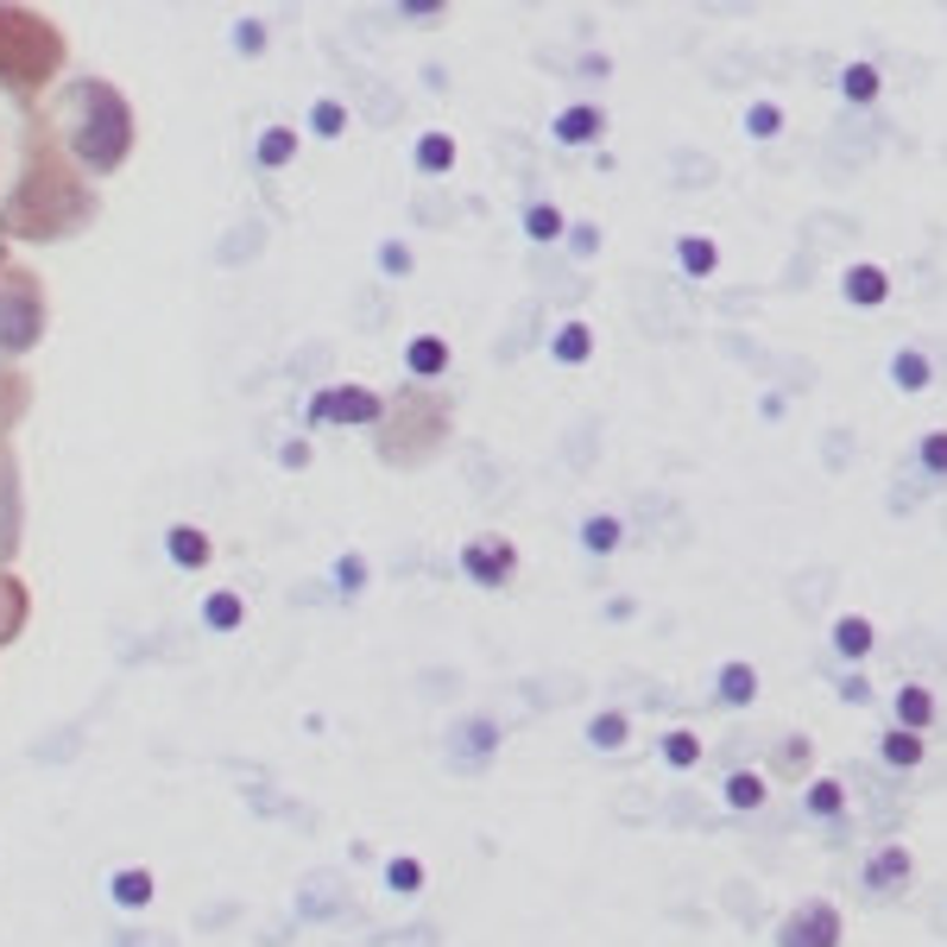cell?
Here are the masks:
<instances>
[{
  "instance_id": "d4e9b609",
  "label": "cell",
  "mask_w": 947,
  "mask_h": 947,
  "mask_svg": "<svg viewBox=\"0 0 947 947\" xmlns=\"http://www.w3.org/2000/svg\"><path fill=\"white\" fill-rule=\"evenodd\" d=\"M410 165H417L424 178H449V171H455V139H449V133H424Z\"/></svg>"
},
{
  "instance_id": "1f68e13d",
  "label": "cell",
  "mask_w": 947,
  "mask_h": 947,
  "mask_svg": "<svg viewBox=\"0 0 947 947\" xmlns=\"http://www.w3.org/2000/svg\"><path fill=\"white\" fill-rule=\"evenodd\" d=\"M341 127H348V108L335 102V95H323V102L309 108V133H316V139H335Z\"/></svg>"
},
{
  "instance_id": "ac0fdd59",
  "label": "cell",
  "mask_w": 947,
  "mask_h": 947,
  "mask_svg": "<svg viewBox=\"0 0 947 947\" xmlns=\"http://www.w3.org/2000/svg\"><path fill=\"white\" fill-rule=\"evenodd\" d=\"M802 815L809 821H841L846 815V783L841 777H821L815 770V777L802 783Z\"/></svg>"
},
{
  "instance_id": "f6af8a7d",
  "label": "cell",
  "mask_w": 947,
  "mask_h": 947,
  "mask_svg": "<svg viewBox=\"0 0 947 947\" xmlns=\"http://www.w3.org/2000/svg\"><path fill=\"white\" fill-rule=\"evenodd\" d=\"M279 461H284V467H304V461H309V449H304V442H284V449H279Z\"/></svg>"
},
{
  "instance_id": "ab89813d",
  "label": "cell",
  "mask_w": 947,
  "mask_h": 947,
  "mask_svg": "<svg viewBox=\"0 0 947 947\" xmlns=\"http://www.w3.org/2000/svg\"><path fill=\"white\" fill-rule=\"evenodd\" d=\"M392 13H405V20H417V26H424V20H442L449 7H442V0H405V7H392Z\"/></svg>"
},
{
  "instance_id": "e575fe53",
  "label": "cell",
  "mask_w": 947,
  "mask_h": 947,
  "mask_svg": "<svg viewBox=\"0 0 947 947\" xmlns=\"http://www.w3.org/2000/svg\"><path fill=\"white\" fill-rule=\"evenodd\" d=\"M329 582H335V594H360L367 588V563H360V556H335Z\"/></svg>"
},
{
  "instance_id": "d590c367",
  "label": "cell",
  "mask_w": 947,
  "mask_h": 947,
  "mask_svg": "<svg viewBox=\"0 0 947 947\" xmlns=\"http://www.w3.org/2000/svg\"><path fill=\"white\" fill-rule=\"evenodd\" d=\"M385 884H392V891H424V866H417V859H392V866H385Z\"/></svg>"
},
{
  "instance_id": "d6986e66",
  "label": "cell",
  "mask_w": 947,
  "mask_h": 947,
  "mask_svg": "<svg viewBox=\"0 0 947 947\" xmlns=\"http://www.w3.org/2000/svg\"><path fill=\"white\" fill-rule=\"evenodd\" d=\"M720 796H726V809H740V815H758V809L770 802V777H765V770H726Z\"/></svg>"
},
{
  "instance_id": "b9f144b4",
  "label": "cell",
  "mask_w": 947,
  "mask_h": 947,
  "mask_svg": "<svg viewBox=\"0 0 947 947\" xmlns=\"http://www.w3.org/2000/svg\"><path fill=\"white\" fill-rule=\"evenodd\" d=\"M234 45H240V52H259V45H266V26H234Z\"/></svg>"
},
{
  "instance_id": "74e56055",
  "label": "cell",
  "mask_w": 947,
  "mask_h": 947,
  "mask_svg": "<svg viewBox=\"0 0 947 947\" xmlns=\"http://www.w3.org/2000/svg\"><path fill=\"white\" fill-rule=\"evenodd\" d=\"M114 897H121V903H146V897H153V878H146V871L133 878L127 871V878H114Z\"/></svg>"
},
{
  "instance_id": "277c9868",
  "label": "cell",
  "mask_w": 947,
  "mask_h": 947,
  "mask_svg": "<svg viewBox=\"0 0 947 947\" xmlns=\"http://www.w3.org/2000/svg\"><path fill=\"white\" fill-rule=\"evenodd\" d=\"M846 942V922L827 897H802L790 916L777 922V947H841Z\"/></svg>"
},
{
  "instance_id": "7bdbcfd3",
  "label": "cell",
  "mask_w": 947,
  "mask_h": 947,
  "mask_svg": "<svg viewBox=\"0 0 947 947\" xmlns=\"http://www.w3.org/2000/svg\"><path fill=\"white\" fill-rule=\"evenodd\" d=\"M726 910H745V916H752V910H758V891H745V884H733V891H726Z\"/></svg>"
},
{
  "instance_id": "e0dca14e",
  "label": "cell",
  "mask_w": 947,
  "mask_h": 947,
  "mask_svg": "<svg viewBox=\"0 0 947 947\" xmlns=\"http://www.w3.org/2000/svg\"><path fill=\"white\" fill-rule=\"evenodd\" d=\"M676 272L695 279V284L714 279V272H720V240H714V234H683V240H676Z\"/></svg>"
},
{
  "instance_id": "f1b7e54d",
  "label": "cell",
  "mask_w": 947,
  "mask_h": 947,
  "mask_svg": "<svg viewBox=\"0 0 947 947\" xmlns=\"http://www.w3.org/2000/svg\"><path fill=\"white\" fill-rule=\"evenodd\" d=\"M910 467H916L922 481H947V430H922Z\"/></svg>"
},
{
  "instance_id": "f35d334b",
  "label": "cell",
  "mask_w": 947,
  "mask_h": 947,
  "mask_svg": "<svg viewBox=\"0 0 947 947\" xmlns=\"http://www.w3.org/2000/svg\"><path fill=\"white\" fill-rule=\"evenodd\" d=\"M853 449H859V442H853L846 430H827V442H821V455H827V467H841V461H853Z\"/></svg>"
},
{
  "instance_id": "9c48e42d",
  "label": "cell",
  "mask_w": 947,
  "mask_h": 947,
  "mask_svg": "<svg viewBox=\"0 0 947 947\" xmlns=\"http://www.w3.org/2000/svg\"><path fill=\"white\" fill-rule=\"evenodd\" d=\"M449 752H455V765H461V770H481L493 752H499V726H493L487 714L455 720V733H449Z\"/></svg>"
},
{
  "instance_id": "30bf717a",
  "label": "cell",
  "mask_w": 947,
  "mask_h": 947,
  "mask_svg": "<svg viewBox=\"0 0 947 947\" xmlns=\"http://www.w3.org/2000/svg\"><path fill=\"white\" fill-rule=\"evenodd\" d=\"M935 720H942V695L928 689V683H897V695H891V726L928 733Z\"/></svg>"
},
{
  "instance_id": "ba28073f",
  "label": "cell",
  "mask_w": 947,
  "mask_h": 947,
  "mask_svg": "<svg viewBox=\"0 0 947 947\" xmlns=\"http://www.w3.org/2000/svg\"><path fill=\"white\" fill-rule=\"evenodd\" d=\"M841 297L853 309H884L891 304V272H884L878 259H853L841 272Z\"/></svg>"
},
{
  "instance_id": "44dd1931",
  "label": "cell",
  "mask_w": 947,
  "mask_h": 947,
  "mask_svg": "<svg viewBox=\"0 0 947 947\" xmlns=\"http://www.w3.org/2000/svg\"><path fill=\"white\" fill-rule=\"evenodd\" d=\"M165 550H171L178 568H208V556H215L208 531H196V525H171V531H165Z\"/></svg>"
},
{
  "instance_id": "836d02e7",
  "label": "cell",
  "mask_w": 947,
  "mask_h": 947,
  "mask_svg": "<svg viewBox=\"0 0 947 947\" xmlns=\"http://www.w3.org/2000/svg\"><path fill=\"white\" fill-rule=\"evenodd\" d=\"M714 158L708 153H676V183H714Z\"/></svg>"
},
{
  "instance_id": "4fadbf2b",
  "label": "cell",
  "mask_w": 947,
  "mask_h": 947,
  "mask_svg": "<svg viewBox=\"0 0 947 947\" xmlns=\"http://www.w3.org/2000/svg\"><path fill=\"white\" fill-rule=\"evenodd\" d=\"M878 765L897 770V777H903V770H922V765H928V733L884 726V733H878Z\"/></svg>"
},
{
  "instance_id": "8fae6325",
  "label": "cell",
  "mask_w": 947,
  "mask_h": 947,
  "mask_svg": "<svg viewBox=\"0 0 947 947\" xmlns=\"http://www.w3.org/2000/svg\"><path fill=\"white\" fill-rule=\"evenodd\" d=\"M765 770L777 783H809V777H815V740H809V733H783V740L770 745Z\"/></svg>"
},
{
  "instance_id": "8992f818",
  "label": "cell",
  "mask_w": 947,
  "mask_h": 947,
  "mask_svg": "<svg viewBox=\"0 0 947 947\" xmlns=\"http://www.w3.org/2000/svg\"><path fill=\"white\" fill-rule=\"evenodd\" d=\"M607 127H613V114L600 102H568L556 121H550V139L563 146V153H600L607 146Z\"/></svg>"
},
{
  "instance_id": "4316f807",
  "label": "cell",
  "mask_w": 947,
  "mask_h": 947,
  "mask_svg": "<svg viewBox=\"0 0 947 947\" xmlns=\"http://www.w3.org/2000/svg\"><path fill=\"white\" fill-rule=\"evenodd\" d=\"M657 752H664V765H669V770H695L708 745H701V733H695V726H669L664 740H657Z\"/></svg>"
},
{
  "instance_id": "ffe728a7",
  "label": "cell",
  "mask_w": 947,
  "mask_h": 947,
  "mask_svg": "<svg viewBox=\"0 0 947 947\" xmlns=\"http://www.w3.org/2000/svg\"><path fill=\"white\" fill-rule=\"evenodd\" d=\"M575 538H582V550H588V556H613L619 543H625V518H619V512H588Z\"/></svg>"
},
{
  "instance_id": "7402d4cb",
  "label": "cell",
  "mask_w": 947,
  "mask_h": 947,
  "mask_svg": "<svg viewBox=\"0 0 947 947\" xmlns=\"http://www.w3.org/2000/svg\"><path fill=\"white\" fill-rule=\"evenodd\" d=\"M525 234L538 240V247H556V240H568V215L550 196H538V203H525Z\"/></svg>"
},
{
  "instance_id": "ee69618b",
  "label": "cell",
  "mask_w": 947,
  "mask_h": 947,
  "mask_svg": "<svg viewBox=\"0 0 947 947\" xmlns=\"http://www.w3.org/2000/svg\"><path fill=\"white\" fill-rule=\"evenodd\" d=\"M669 815H676V821H701V802H695V796H676V802H669Z\"/></svg>"
},
{
  "instance_id": "2e32d148",
  "label": "cell",
  "mask_w": 947,
  "mask_h": 947,
  "mask_svg": "<svg viewBox=\"0 0 947 947\" xmlns=\"http://www.w3.org/2000/svg\"><path fill=\"white\" fill-rule=\"evenodd\" d=\"M714 701L720 708H752V701H758V669L745 664V657H726L714 676Z\"/></svg>"
},
{
  "instance_id": "5bb4252c",
  "label": "cell",
  "mask_w": 947,
  "mask_h": 947,
  "mask_svg": "<svg viewBox=\"0 0 947 947\" xmlns=\"http://www.w3.org/2000/svg\"><path fill=\"white\" fill-rule=\"evenodd\" d=\"M588 354H594V323L588 316H563V323L550 329V360H556V367H582Z\"/></svg>"
},
{
  "instance_id": "3957f363",
  "label": "cell",
  "mask_w": 947,
  "mask_h": 947,
  "mask_svg": "<svg viewBox=\"0 0 947 947\" xmlns=\"http://www.w3.org/2000/svg\"><path fill=\"white\" fill-rule=\"evenodd\" d=\"M461 575L474 582V588H512L518 582V543L506 538V531H481V538L461 543Z\"/></svg>"
},
{
  "instance_id": "bcb514c9",
  "label": "cell",
  "mask_w": 947,
  "mask_h": 947,
  "mask_svg": "<svg viewBox=\"0 0 947 947\" xmlns=\"http://www.w3.org/2000/svg\"><path fill=\"white\" fill-rule=\"evenodd\" d=\"M0 594H13V582H0Z\"/></svg>"
},
{
  "instance_id": "4dcf8cb0",
  "label": "cell",
  "mask_w": 947,
  "mask_h": 947,
  "mask_svg": "<svg viewBox=\"0 0 947 947\" xmlns=\"http://www.w3.org/2000/svg\"><path fill=\"white\" fill-rule=\"evenodd\" d=\"M203 619H208V632H234V625L247 619V600H240V594H228V588L208 594V600H203Z\"/></svg>"
},
{
  "instance_id": "8d00e7d4",
  "label": "cell",
  "mask_w": 947,
  "mask_h": 947,
  "mask_svg": "<svg viewBox=\"0 0 947 947\" xmlns=\"http://www.w3.org/2000/svg\"><path fill=\"white\" fill-rule=\"evenodd\" d=\"M380 272H385V279H405V272H410V247H405V240H385V247H380Z\"/></svg>"
},
{
  "instance_id": "5b68a950",
  "label": "cell",
  "mask_w": 947,
  "mask_h": 947,
  "mask_svg": "<svg viewBox=\"0 0 947 947\" xmlns=\"http://www.w3.org/2000/svg\"><path fill=\"white\" fill-rule=\"evenodd\" d=\"M309 424H385V398L373 385H329L309 398Z\"/></svg>"
},
{
  "instance_id": "6da1fadb",
  "label": "cell",
  "mask_w": 947,
  "mask_h": 947,
  "mask_svg": "<svg viewBox=\"0 0 947 947\" xmlns=\"http://www.w3.org/2000/svg\"><path fill=\"white\" fill-rule=\"evenodd\" d=\"M64 127H70V153L89 171H114L133 146V114L108 82H77L64 102Z\"/></svg>"
},
{
  "instance_id": "9a60e30c",
  "label": "cell",
  "mask_w": 947,
  "mask_h": 947,
  "mask_svg": "<svg viewBox=\"0 0 947 947\" xmlns=\"http://www.w3.org/2000/svg\"><path fill=\"white\" fill-rule=\"evenodd\" d=\"M449 360H455V354H449V341H442V335H410V341H405V367H410V380H417V385L442 380V373H449Z\"/></svg>"
},
{
  "instance_id": "7a4b0ae2",
  "label": "cell",
  "mask_w": 947,
  "mask_h": 947,
  "mask_svg": "<svg viewBox=\"0 0 947 947\" xmlns=\"http://www.w3.org/2000/svg\"><path fill=\"white\" fill-rule=\"evenodd\" d=\"M45 335V297L32 279H0V354H26Z\"/></svg>"
},
{
  "instance_id": "7c38bea8",
  "label": "cell",
  "mask_w": 947,
  "mask_h": 947,
  "mask_svg": "<svg viewBox=\"0 0 947 947\" xmlns=\"http://www.w3.org/2000/svg\"><path fill=\"white\" fill-rule=\"evenodd\" d=\"M827 644H834V657H846V664H866L871 651H878V625H871L866 613H834Z\"/></svg>"
},
{
  "instance_id": "cb8c5ba5",
  "label": "cell",
  "mask_w": 947,
  "mask_h": 947,
  "mask_svg": "<svg viewBox=\"0 0 947 947\" xmlns=\"http://www.w3.org/2000/svg\"><path fill=\"white\" fill-rule=\"evenodd\" d=\"M891 385L897 392H928V385H935V360L922 354V348H897L891 354Z\"/></svg>"
},
{
  "instance_id": "f546056e",
  "label": "cell",
  "mask_w": 947,
  "mask_h": 947,
  "mask_svg": "<svg viewBox=\"0 0 947 947\" xmlns=\"http://www.w3.org/2000/svg\"><path fill=\"white\" fill-rule=\"evenodd\" d=\"M740 133H745V139H758V146H765V139H777V133H783V108H777V102H745Z\"/></svg>"
},
{
  "instance_id": "83f0119b",
  "label": "cell",
  "mask_w": 947,
  "mask_h": 947,
  "mask_svg": "<svg viewBox=\"0 0 947 947\" xmlns=\"http://www.w3.org/2000/svg\"><path fill=\"white\" fill-rule=\"evenodd\" d=\"M291 158H297V133H291V127H266V133H259V146H253L259 171H284Z\"/></svg>"
},
{
  "instance_id": "52a82bcc",
  "label": "cell",
  "mask_w": 947,
  "mask_h": 947,
  "mask_svg": "<svg viewBox=\"0 0 947 947\" xmlns=\"http://www.w3.org/2000/svg\"><path fill=\"white\" fill-rule=\"evenodd\" d=\"M859 884H866V897H878V903L903 897L910 884H916V859H910V846H903V841H884V846H878V853L866 859Z\"/></svg>"
},
{
  "instance_id": "60d3db41",
  "label": "cell",
  "mask_w": 947,
  "mask_h": 947,
  "mask_svg": "<svg viewBox=\"0 0 947 947\" xmlns=\"http://www.w3.org/2000/svg\"><path fill=\"white\" fill-rule=\"evenodd\" d=\"M834 689H841L846 701H859V708L871 701V683H866V676H834Z\"/></svg>"
},
{
  "instance_id": "603a6c76",
  "label": "cell",
  "mask_w": 947,
  "mask_h": 947,
  "mask_svg": "<svg viewBox=\"0 0 947 947\" xmlns=\"http://www.w3.org/2000/svg\"><path fill=\"white\" fill-rule=\"evenodd\" d=\"M588 745L594 752H625V745H632V714H625V708H600V714L588 720Z\"/></svg>"
},
{
  "instance_id": "484cf974",
  "label": "cell",
  "mask_w": 947,
  "mask_h": 947,
  "mask_svg": "<svg viewBox=\"0 0 947 947\" xmlns=\"http://www.w3.org/2000/svg\"><path fill=\"white\" fill-rule=\"evenodd\" d=\"M841 95L853 108H871L878 95H884V70H878V64H846V70H841Z\"/></svg>"
},
{
  "instance_id": "d6a6232c",
  "label": "cell",
  "mask_w": 947,
  "mask_h": 947,
  "mask_svg": "<svg viewBox=\"0 0 947 947\" xmlns=\"http://www.w3.org/2000/svg\"><path fill=\"white\" fill-rule=\"evenodd\" d=\"M563 247H568V259H594L600 247H607V234L594 228V222H568V240H563Z\"/></svg>"
}]
</instances>
